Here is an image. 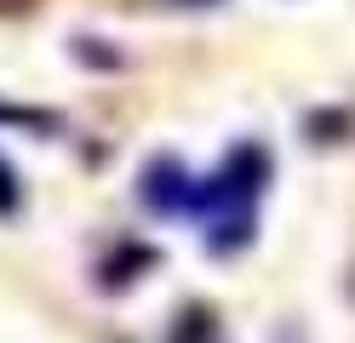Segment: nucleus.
Instances as JSON below:
<instances>
[{
  "label": "nucleus",
  "mask_w": 355,
  "mask_h": 343,
  "mask_svg": "<svg viewBox=\"0 0 355 343\" xmlns=\"http://www.w3.org/2000/svg\"><path fill=\"white\" fill-rule=\"evenodd\" d=\"M0 212H17V177L6 160H0Z\"/></svg>",
  "instance_id": "obj_1"
}]
</instances>
